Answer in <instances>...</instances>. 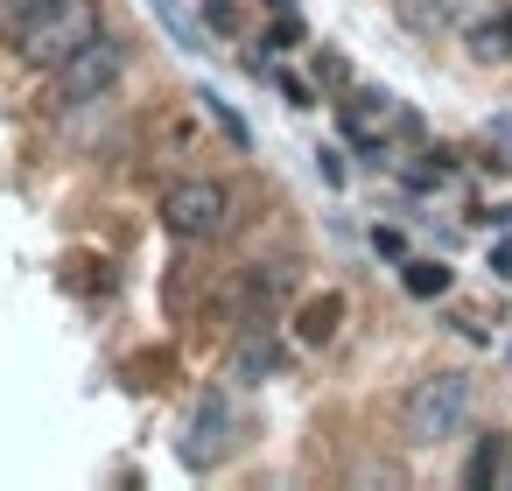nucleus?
<instances>
[{
    "label": "nucleus",
    "mask_w": 512,
    "mask_h": 491,
    "mask_svg": "<svg viewBox=\"0 0 512 491\" xmlns=\"http://www.w3.org/2000/svg\"><path fill=\"white\" fill-rule=\"evenodd\" d=\"M232 449V400L211 386V393H197V407H190V428H183V463L190 470H204V463H218Z\"/></svg>",
    "instance_id": "nucleus-5"
},
{
    "label": "nucleus",
    "mask_w": 512,
    "mask_h": 491,
    "mask_svg": "<svg viewBox=\"0 0 512 491\" xmlns=\"http://www.w3.org/2000/svg\"><path fill=\"white\" fill-rule=\"evenodd\" d=\"M491 274H498V281H512V239H498V246H491Z\"/></svg>",
    "instance_id": "nucleus-20"
},
{
    "label": "nucleus",
    "mask_w": 512,
    "mask_h": 491,
    "mask_svg": "<svg viewBox=\"0 0 512 491\" xmlns=\"http://www.w3.org/2000/svg\"><path fill=\"white\" fill-rule=\"evenodd\" d=\"M470 57L477 64H505L512 57V22H477L470 29Z\"/></svg>",
    "instance_id": "nucleus-13"
},
{
    "label": "nucleus",
    "mask_w": 512,
    "mask_h": 491,
    "mask_svg": "<svg viewBox=\"0 0 512 491\" xmlns=\"http://www.w3.org/2000/svg\"><path fill=\"white\" fill-rule=\"evenodd\" d=\"M456 15H463V0H400L407 36H442V29H456Z\"/></svg>",
    "instance_id": "nucleus-8"
},
{
    "label": "nucleus",
    "mask_w": 512,
    "mask_h": 491,
    "mask_svg": "<svg viewBox=\"0 0 512 491\" xmlns=\"http://www.w3.org/2000/svg\"><path fill=\"white\" fill-rule=\"evenodd\" d=\"M197 106H204V120H211V127H218V134L232 141V148H253V134H246V120H239V113H232V106H225V99H218L211 85L197 92Z\"/></svg>",
    "instance_id": "nucleus-12"
},
{
    "label": "nucleus",
    "mask_w": 512,
    "mask_h": 491,
    "mask_svg": "<svg viewBox=\"0 0 512 491\" xmlns=\"http://www.w3.org/2000/svg\"><path fill=\"white\" fill-rule=\"evenodd\" d=\"M204 29L232 36V29H239V8H232V0H204Z\"/></svg>",
    "instance_id": "nucleus-14"
},
{
    "label": "nucleus",
    "mask_w": 512,
    "mask_h": 491,
    "mask_svg": "<svg viewBox=\"0 0 512 491\" xmlns=\"http://www.w3.org/2000/svg\"><path fill=\"white\" fill-rule=\"evenodd\" d=\"M316 85H351V64H344L337 50H323V57H316Z\"/></svg>",
    "instance_id": "nucleus-15"
},
{
    "label": "nucleus",
    "mask_w": 512,
    "mask_h": 491,
    "mask_svg": "<svg viewBox=\"0 0 512 491\" xmlns=\"http://www.w3.org/2000/svg\"><path fill=\"white\" fill-rule=\"evenodd\" d=\"M232 372H239L246 386H267V379L281 372V344H274V323H246V337H239V351H232Z\"/></svg>",
    "instance_id": "nucleus-6"
},
{
    "label": "nucleus",
    "mask_w": 512,
    "mask_h": 491,
    "mask_svg": "<svg viewBox=\"0 0 512 491\" xmlns=\"http://www.w3.org/2000/svg\"><path fill=\"white\" fill-rule=\"evenodd\" d=\"M372 253H379V260H407V239H400L393 225H372Z\"/></svg>",
    "instance_id": "nucleus-16"
},
{
    "label": "nucleus",
    "mask_w": 512,
    "mask_h": 491,
    "mask_svg": "<svg viewBox=\"0 0 512 491\" xmlns=\"http://www.w3.org/2000/svg\"><path fill=\"white\" fill-rule=\"evenodd\" d=\"M267 8H274V15H295V0H267Z\"/></svg>",
    "instance_id": "nucleus-23"
},
{
    "label": "nucleus",
    "mask_w": 512,
    "mask_h": 491,
    "mask_svg": "<svg viewBox=\"0 0 512 491\" xmlns=\"http://www.w3.org/2000/svg\"><path fill=\"white\" fill-rule=\"evenodd\" d=\"M148 8H155V22L169 29V43H176V50H204V29L183 15V0H148Z\"/></svg>",
    "instance_id": "nucleus-11"
},
{
    "label": "nucleus",
    "mask_w": 512,
    "mask_h": 491,
    "mask_svg": "<svg viewBox=\"0 0 512 491\" xmlns=\"http://www.w3.org/2000/svg\"><path fill=\"white\" fill-rule=\"evenodd\" d=\"M274 85H281V99H288V106H316V99H309V85H302V78H288V71H281V78H274Z\"/></svg>",
    "instance_id": "nucleus-19"
},
{
    "label": "nucleus",
    "mask_w": 512,
    "mask_h": 491,
    "mask_svg": "<svg viewBox=\"0 0 512 491\" xmlns=\"http://www.w3.org/2000/svg\"><path fill=\"white\" fill-rule=\"evenodd\" d=\"M484 218H491V225H512V204H498V211H484Z\"/></svg>",
    "instance_id": "nucleus-22"
},
{
    "label": "nucleus",
    "mask_w": 512,
    "mask_h": 491,
    "mask_svg": "<svg viewBox=\"0 0 512 491\" xmlns=\"http://www.w3.org/2000/svg\"><path fill=\"white\" fill-rule=\"evenodd\" d=\"M162 232L183 239V246H211V239H225V232H232V190L211 183V176L176 183V190L162 197Z\"/></svg>",
    "instance_id": "nucleus-2"
},
{
    "label": "nucleus",
    "mask_w": 512,
    "mask_h": 491,
    "mask_svg": "<svg viewBox=\"0 0 512 491\" xmlns=\"http://www.w3.org/2000/svg\"><path fill=\"white\" fill-rule=\"evenodd\" d=\"M449 281H456V274H449L442 260H400V288H407L414 302H435V295H449Z\"/></svg>",
    "instance_id": "nucleus-9"
},
{
    "label": "nucleus",
    "mask_w": 512,
    "mask_h": 491,
    "mask_svg": "<svg viewBox=\"0 0 512 491\" xmlns=\"http://www.w3.org/2000/svg\"><path fill=\"white\" fill-rule=\"evenodd\" d=\"M337 330H344V295H337V288H323V295H309V302L295 309V337H302V344H330Z\"/></svg>",
    "instance_id": "nucleus-7"
},
{
    "label": "nucleus",
    "mask_w": 512,
    "mask_h": 491,
    "mask_svg": "<svg viewBox=\"0 0 512 491\" xmlns=\"http://www.w3.org/2000/svg\"><path fill=\"white\" fill-rule=\"evenodd\" d=\"M120 71H127V50L99 29L85 50H71L64 64H57V99L64 106H85V99H106L113 85H120Z\"/></svg>",
    "instance_id": "nucleus-4"
},
{
    "label": "nucleus",
    "mask_w": 512,
    "mask_h": 491,
    "mask_svg": "<svg viewBox=\"0 0 512 491\" xmlns=\"http://www.w3.org/2000/svg\"><path fill=\"white\" fill-rule=\"evenodd\" d=\"M316 176H323L330 190H344V155H337V148H316Z\"/></svg>",
    "instance_id": "nucleus-17"
},
{
    "label": "nucleus",
    "mask_w": 512,
    "mask_h": 491,
    "mask_svg": "<svg viewBox=\"0 0 512 491\" xmlns=\"http://www.w3.org/2000/svg\"><path fill=\"white\" fill-rule=\"evenodd\" d=\"M295 43H302V22L281 15V22H274V50H295Z\"/></svg>",
    "instance_id": "nucleus-18"
},
{
    "label": "nucleus",
    "mask_w": 512,
    "mask_h": 491,
    "mask_svg": "<svg viewBox=\"0 0 512 491\" xmlns=\"http://www.w3.org/2000/svg\"><path fill=\"white\" fill-rule=\"evenodd\" d=\"M498 470H505V435H477V449H470V463H463V484L484 491Z\"/></svg>",
    "instance_id": "nucleus-10"
},
{
    "label": "nucleus",
    "mask_w": 512,
    "mask_h": 491,
    "mask_svg": "<svg viewBox=\"0 0 512 491\" xmlns=\"http://www.w3.org/2000/svg\"><path fill=\"white\" fill-rule=\"evenodd\" d=\"M15 36H22V57H29V64H50V71H57L71 50H85V43L99 36V0H50V8L29 15Z\"/></svg>",
    "instance_id": "nucleus-3"
},
{
    "label": "nucleus",
    "mask_w": 512,
    "mask_h": 491,
    "mask_svg": "<svg viewBox=\"0 0 512 491\" xmlns=\"http://www.w3.org/2000/svg\"><path fill=\"white\" fill-rule=\"evenodd\" d=\"M43 8H50V0H8V22L22 29V22H29V15H43Z\"/></svg>",
    "instance_id": "nucleus-21"
},
{
    "label": "nucleus",
    "mask_w": 512,
    "mask_h": 491,
    "mask_svg": "<svg viewBox=\"0 0 512 491\" xmlns=\"http://www.w3.org/2000/svg\"><path fill=\"white\" fill-rule=\"evenodd\" d=\"M470 400H477V393H470L463 372H428V379H414L407 400H400V435H407L414 449H442L449 435H463Z\"/></svg>",
    "instance_id": "nucleus-1"
}]
</instances>
